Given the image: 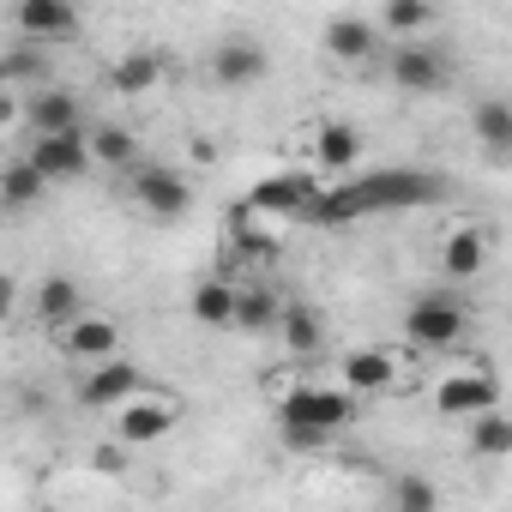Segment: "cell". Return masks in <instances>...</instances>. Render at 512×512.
<instances>
[{
	"label": "cell",
	"instance_id": "cell-18",
	"mask_svg": "<svg viewBox=\"0 0 512 512\" xmlns=\"http://www.w3.org/2000/svg\"><path fill=\"white\" fill-rule=\"evenodd\" d=\"M482 266H488V235H482L476 223L452 229V235H446V247H440V272H446L452 284H470Z\"/></svg>",
	"mask_w": 512,
	"mask_h": 512
},
{
	"label": "cell",
	"instance_id": "cell-4",
	"mask_svg": "<svg viewBox=\"0 0 512 512\" xmlns=\"http://www.w3.org/2000/svg\"><path fill=\"white\" fill-rule=\"evenodd\" d=\"M278 422H302V428H320V434H338L356 422V398L338 392V386H296L278 398Z\"/></svg>",
	"mask_w": 512,
	"mask_h": 512
},
{
	"label": "cell",
	"instance_id": "cell-2",
	"mask_svg": "<svg viewBox=\"0 0 512 512\" xmlns=\"http://www.w3.org/2000/svg\"><path fill=\"white\" fill-rule=\"evenodd\" d=\"M404 332H410L416 350H452V344H464V332H470V308H464L452 290L416 296L410 314H404Z\"/></svg>",
	"mask_w": 512,
	"mask_h": 512
},
{
	"label": "cell",
	"instance_id": "cell-6",
	"mask_svg": "<svg viewBox=\"0 0 512 512\" xmlns=\"http://www.w3.org/2000/svg\"><path fill=\"white\" fill-rule=\"evenodd\" d=\"M19 127H31V133H79L85 127V103L43 79V85L19 91Z\"/></svg>",
	"mask_w": 512,
	"mask_h": 512
},
{
	"label": "cell",
	"instance_id": "cell-1",
	"mask_svg": "<svg viewBox=\"0 0 512 512\" xmlns=\"http://www.w3.org/2000/svg\"><path fill=\"white\" fill-rule=\"evenodd\" d=\"M446 199V175L440 169H374L362 181H344V187H320L302 211V223H320V229H344L368 211H410V205H434Z\"/></svg>",
	"mask_w": 512,
	"mask_h": 512
},
{
	"label": "cell",
	"instance_id": "cell-10",
	"mask_svg": "<svg viewBox=\"0 0 512 512\" xmlns=\"http://www.w3.org/2000/svg\"><path fill=\"white\" fill-rule=\"evenodd\" d=\"M55 338H61V356L79 362V368H91V362H103V356H121V326L103 320V314H73Z\"/></svg>",
	"mask_w": 512,
	"mask_h": 512
},
{
	"label": "cell",
	"instance_id": "cell-19",
	"mask_svg": "<svg viewBox=\"0 0 512 512\" xmlns=\"http://www.w3.org/2000/svg\"><path fill=\"white\" fill-rule=\"evenodd\" d=\"M326 55L344 61V67H368L380 55V31L368 19H332L326 25Z\"/></svg>",
	"mask_w": 512,
	"mask_h": 512
},
{
	"label": "cell",
	"instance_id": "cell-32",
	"mask_svg": "<svg viewBox=\"0 0 512 512\" xmlns=\"http://www.w3.org/2000/svg\"><path fill=\"white\" fill-rule=\"evenodd\" d=\"M13 302H19V284H13L7 272H0V320H7V314H13Z\"/></svg>",
	"mask_w": 512,
	"mask_h": 512
},
{
	"label": "cell",
	"instance_id": "cell-22",
	"mask_svg": "<svg viewBox=\"0 0 512 512\" xmlns=\"http://www.w3.org/2000/svg\"><path fill=\"white\" fill-rule=\"evenodd\" d=\"M157 79H163V61H157L151 49H133V55H121V61L109 67V91H121V97H145Z\"/></svg>",
	"mask_w": 512,
	"mask_h": 512
},
{
	"label": "cell",
	"instance_id": "cell-31",
	"mask_svg": "<svg viewBox=\"0 0 512 512\" xmlns=\"http://www.w3.org/2000/svg\"><path fill=\"white\" fill-rule=\"evenodd\" d=\"M278 434H284V446H296V452H320L332 434H320V428H302V422H278Z\"/></svg>",
	"mask_w": 512,
	"mask_h": 512
},
{
	"label": "cell",
	"instance_id": "cell-29",
	"mask_svg": "<svg viewBox=\"0 0 512 512\" xmlns=\"http://www.w3.org/2000/svg\"><path fill=\"white\" fill-rule=\"evenodd\" d=\"M434 25V0H386V13H380V31L392 37H422Z\"/></svg>",
	"mask_w": 512,
	"mask_h": 512
},
{
	"label": "cell",
	"instance_id": "cell-25",
	"mask_svg": "<svg viewBox=\"0 0 512 512\" xmlns=\"http://www.w3.org/2000/svg\"><path fill=\"white\" fill-rule=\"evenodd\" d=\"M43 193H49V181L37 175V163H31V157H13L7 169H0V205L25 211V205H37Z\"/></svg>",
	"mask_w": 512,
	"mask_h": 512
},
{
	"label": "cell",
	"instance_id": "cell-27",
	"mask_svg": "<svg viewBox=\"0 0 512 512\" xmlns=\"http://www.w3.org/2000/svg\"><path fill=\"white\" fill-rule=\"evenodd\" d=\"M278 308H284V302H278L272 290H235V320H229V326H235V332H272V326H278Z\"/></svg>",
	"mask_w": 512,
	"mask_h": 512
},
{
	"label": "cell",
	"instance_id": "cell-3",
	"mask_svg": "<svg viewBox=\"0 0 512 512\" xmlns=\"http://www.w3.org/2000/svg\"><path fill=\"white\" fill-rule=\"evenodd\" d=\"M121 175H127V193H133V205H139V211H151V217H163V223H175V217H187V211H193V181H187L181 169L133 163V169H121Z\"/></svg>",
	"mask_w": 512,
	"mask_h": 512
},
{
	"label": "cell",
	"instance_id": "cell-23",
	"mask_svg": "<svg viewBox=\"0 0 512 512\" xmlns=\"http://www.w3.org/2000/svg\"><path fill=\"white\" fill-rule=\"evenodd\" d=\"M43 79H49V55L37 43H19V49L0 55V91H31Z\"/></svg>",
	"mask_w": 512,
	"mask_h": 512
},
{
	"label": "cell",
	"instance_id": "cell-5",
	"mask_svg": "<svg viewBox=\"0 0 512 512\" xmlns=\"http://www.w3.org/2000/svg\"><path fill=\"white\" fill-rule=\"evenodd\" d=\"M31 163H37V175L49 181V187H61V181H85L97 163H91V145H85V127L79 133H31V151H25Z\"/></svg>",
	"mask_w": 512,
	"mask_h": 512
},
{
	"label": "cell",
	"instance_id": "cell-13",
	"mask_svg": "<svg viewBox=\"0 0 512 512\" xmlns=\"http://www.w3.org/2000/svg\"><path fill=\"white\" fill-rule=\"evenodd\" d=\"M211 79H217L223 91L260 85V79H266V49H260V43H241V37L217 43V49H211Z\"/></svg>",
	"mask_w": 512,
	"mask_h": 512
},
{
	"label": "cell",
	"instance_id": "cell-15",
	"mask_svg": "<svg viewBox=\"0 0 512 512\" xmlns=\"http://www.w3.org/2000/svg\"><path fill=\"white\" fill-rule=\"evenodd\" d=\"M278 338H284V350L296 356V362H314L320 350H326V320L308 308V302H284L278 308V326H272Z\"/></svg>",
	"mask_w": 512,
	"mask_h": 512
},
{
	"label": "cell",
	"instance_id": "cell-21",
	"mask_svg": "<svg viewBox=\"0 0 512 512\" xmlns=\"http://www.w3.org/2000/svg\"><path fill=\"white\" fill-rule=\"evenodd\" d=\"M398 380V362L386 350H350L344 356V386L350 392H386Z\"/></svg>",
	"mask_w": 512,
	"mask_h": 512
},
{
	"label": "cell",
	"instance_id": "cell-24",
	"mask_svg": "<svg viewBox=\"0 0 512 512\" xmlns=\"http://www.w3.org/2000/svg\"><path fill=\"white\" fill-rule=\"evenodd\" d=\"M470 452L476 458H506L512 452V416H500V404L470 416Z\"/></svg>",
	"mask_w": 512,
	"mask_h": 512
},
{
	"label": "cell",
	"instance_id": "cell-12",
	"mask_svg": "<svg viewBox=\"0 0 512 512\" xmlns=\"http://www.w3.org/2000/svg\"><path fill=\"white\" fill-rule=\"evenodd\" d=\"M13 25L25 31V43H67L79 37V7L73 0H19Z\"/></svg>",
	"mask_w": 512,
	"mask_h": 512
},
{
	"label": "cell",
	"instance_id": "cell-28",
	"mask_svg": "<svg viewBox=\"0 0 512 512\" xmlns=\"http://www.w3.org/2000/svg\"><path fill=\"white\" fill-rule=\"evenodd\" d=\"M470 127H476V139L494 151V157H506L512 151V109L500 103V97H488V103H476V115H470Z\"/></svg>",
	"mask_w": 512,
	"mask_h": 512
},
{
	"label": "cell",
	"instance_id": "cell-16",
	"mask_svg": "<svg viewBox=\"0 0 512 512\" xmlns=\"http://www.w3.org/2000/svg\"><path fill=\"white\" fill-rule=\"evenodd\" d=\"M362 163V133L350 121H320L314 133V175H344Z\"/></svg>",
	"mask_w": 512,
	"mask_h": 512
},
{
	"label": "cell",
	"instance_id": "cell-26",
	"mask_svg": "<svg viewBox=\"0 0 512 512\" xmlns=\"http://www.w3.org/2000/svg\"><path fill=\"white\" fill-rule=\"evenodd\" d=\"M193 320L199 326H211V332H223L229 320H235V284H223V278H205L199 290H193Z\"/></svg>",
	"mask_w": 512,
	"mask_h": 512
},
{
	"label": "cell",
	"instance_id": "cell-9",
	"mask_svg": "<svg viewBox=\"0 0 512 512\" xmlns=\"http://www.w3.org/2000/svg\"><path fill=\"white\" fill-rule=\"evenodd\" d=\"M139 386H145V374H139L127 356H103V362L85 368V380H79V404H85V410H115V404H127Z\"/></svg>",
	"mask_w": 512,
	"mask_h": 512
},
{
	"label": "cell",
	"instance_id": "cell-30",
	"mask_svg": "<svg viewBox=\"0 0 512 512\" xmlns=\"http://www.w3.org/2000/svg\"><path fill=\"white\" fill-rule=\"evenodd\" d=\"M392 506H398V512H434V506H440V488L422 482V476H398V482H392Z\"/></svg>",
	"mask_w": 512,
	"mask_h": 512
},
{
	"label": "cell",
	"instance_id": "cell-11",
	"mask_svg": "<svg viewBox=\"0 0 512 512\" xmlns=\"http://www.w3.org/2000/svg\"><path fill=\"white\" fill-rule=\"evenodd\" d=\"M488 404H500V380L488 368H458V374H446L434 386V410L440 416H476Z\"/></svg>",
	"mask_w": 512,
	"mask_h": 512
},
{
	"label": "cell",
	"instance_id": "cell-7",
	"mask_svg": "<svg viewBox=\"0 0 512 512\" xmlns=\"http://www.w3.org/2000/svg\"><path fill=\"white\" fill-rule=\"evenodd\" d=\"M314 193H320V175H308V169H278V175H266L260 187L247 193V211L284 223V217H302Z\"/></svg>",
	"mask_w": 512,
	"mask_h": 512
},
{
	"label": "cell",
	"instance_id": "cell-20",
	"mask_svg": "<svg viewBox=\"0 0 512 512\" xmlns=\"http://www.w3.org/2000/svg\"><path fill=\"white\" fill-rule=\"evenodd\" d=\"M85 145H91V163H97V169H133V163H139V139H133V127L85 121Z\"/></svg>",
	"mask_w": 512,
	"mask_h": 512
},
{
	"label": "cell",
	"instance_id": "cell-8",
	"mask_svg": "<svg viewBox=\"0 0 512 512\" xmlns=\"http://www.w3.org/2000/svg\"><path fill=\"white\" fill-rule=\"evenodd\" d=\"M181 422V410L169 404V398H145V386L127 398V404H115V440L133 452V446H157L169 428Z\"/></svg>",
	"mask_w": 512,
	"mask_h": 512
},
{
	"label": "cell",
	"instance_id": "cell-14",
	"mask_svg": "<svg viewBox=\"0 0 512 512\" xmlns=\"http://www.w3.org/2000/svg\"><path fill=\"white\" fill-rule=\"evenodd\" d=\"M392 85L398 91H440L446 85V55L416 43V37H404V49L392 55Z\"/></svg>",
	"mask_w": 512,
	"mask_h": 512
},
{
	"label": "cell",
	"instance_id": "cell-17",
	"mask_svg": "<svg viewBox=\"0 0 512 512\" xmlns=\"http://www.w3.org/2000/svg\"><path fill=\"white\" fill-rule=\"evenodd\" d=\"M31 314H37V320H43L49 332H61V326L73 320V314H85V290H79V284H73L67 272H49V278H43V284L31 290Z\"/></svg>",
	"mask_w": 512,
	"mask_h": 512
},
{
	"label": "cell",
	"instance_id": "cell-33",
	"mask_svg": "<svg viewBox=\"0 0 512 512\" xmlns=\"http://www.w3.org/2000/svg\"><path fill=\"white\" fill-rule=\"evenodd\" d=\"M7 121H19V97H13V91H0V127H7Z\"/></svg>",
	"mask_w": 512,
	"mask_h": 512
}]
</instances>
